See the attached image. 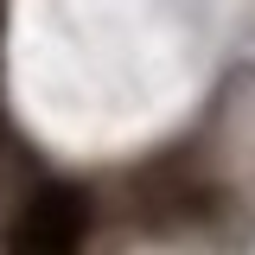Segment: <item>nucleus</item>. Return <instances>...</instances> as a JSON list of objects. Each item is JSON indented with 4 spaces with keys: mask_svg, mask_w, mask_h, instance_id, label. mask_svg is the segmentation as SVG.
I'll return each instance as SVG.
<instances>
[{
    "mask_svg": "<svg viewBox=\"0 0 255 255\" xmlns=\"http://www.w3.org/2000/svg\"><path fill=\"white\" fill-rule=\"evenodd\" d=\"M83 230H90V198L77 185H38L32 191V204H26V249L38 255H64V249H77L83 243Z\"/></svg>",
    "mask_w": 255,
    "mask_h": 255,
    "instance_id": "f257e3e1",
    "label": "nucleus"
}]
</instances>
